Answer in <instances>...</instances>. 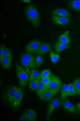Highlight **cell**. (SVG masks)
<instances>
[{
    "instance_id": "ba28073f",
    "label": "cell",
    "mask_w": 80,
    "mask_h": 121,
    "mask_svg": "<svg viewBox=\"0 0 80 121\" xmlns=\"http://www.w3.org/2000/svg\"><path fill=\"white\" fill-rule=\"evenodd\" d=\"M41 44V42L38 40H33L25 46V51H26V52L29 53H36Z\"/></svg>"
},
{
    "instance_id": "4316f807",
    "label": "cell",
    "mask_w": 80,
    "mask_h": 121,
    "mask_svg": "<svg viewBox=\"0 0 80 121\" xmlns=\"http://www.w3.org/2000/svg\"><path fill=\"white\" fill-rule=\"evenodd\" d=\"M76 95V91L75 86L73 83H70L68 84V96H72Z\"/></svg>"
},
{
    "instance_id": "484cf974",
    "label": "cell",
    "mask_w": 80,
    "mask_h": 121,
    "mask_svg": "<svg viewBox=\"0 0 80 121\" xmlns=\"http://www.w3.org/2000/svg\"><path fill=\"white\" fill-rule=\"evenodd\" d=\"M76 91V95H80V79H75L73 83Z\"/></svg>"
},
{
    "instance_id": "5b68a950",
    "label": "cell",
    "mask_w": 80,
    "mask_h": 121,
    "mask_svg": "<svg viewBox=\"0 0 80 121\" xmlns=\"http://www.w3.org/2000/svg\"><path fill=\"white\" fill-rule=\"evenodd\" d=\"M24 96V93L23 91L21 88L18 87L14 97L12 105L11 106L12 109L15 111H17L20 109L21 105L22 104Z\"/></svg>"
},
{
    "instance_id": "6da1fadb",
    "label": "cell",
    "mask_w": 80,
    "mask_h": 121,
    "mask_svg": "<svg viewBox=\"0 0 80 121\" xmlns=\"http://www.w3.org/2000/svg\"><path fill=\"white\" fill-rule=\"evenodd\" d=\"M25 17L32 26L36 29H39L40 24V16L36 6L33 4L27 6L24 9Z\"/></svg>"
},
{
    "instance_id": "44dd1931",
    "label": "cell",
    "mask_w": 80,
    "mask_h": 121,
    "mask_svg": "<svg viewBox=\"0 0 80 121\" xmlns=\"http://www.w3.org/2000/svg\"><path fill=\"white\" fill-rule=\"evenodd\" d=\"M48 87L45 85L44 84L42 83V82L41 81V80H40L38 86L36 90V94H37V96L39 97L41 94L42 93L46 91V90L48 89Z\"/></svg>"
},
{
    "instance_id": "7c38bea8",
    "label": "cell",
    "mask_w": 80,
    "mask_h": 121,
    "mask_svg": "<svg viewBox=\"0 0 80 121\" xmlns=\"http://www.w3.org/2000/svg\"><path fill=\"white\" fill-rule=\"evenodd\" d=\"M52 16H58L70 18V13L69 11L64 9L57 8L54 10L52 12Z\"/></svg>"
},
{
    "instance_id": "d4e9b609",
    "label": "cell",
    "mask_w": 80,
    "mask_h": 121,
    "mask_svg": "<svg viewBox=\"0 0 80 121\" xmlns=\"http://www.w3.org/2000/svg\"><path fill=\"white\" fill-rule=\"evenodd\" d=\"M44 56L42 55H38L35 57V62L36 66L37 68H39L40 66L42 65L44 62Z\"/></svg>"
},
{
    "instance_id": "7402d4cb",
    "label": "cell",
    "mask_w": 80,
    "mask_h": 121,
    "mask_svg": "<svg viewBox=\"0 0 80 121\" xmlns=\"http://www.w3.org/2000/svg\"><path fill=\"white\" fill-rule=\"evenodd\" d=\"M40 75L39 71L36 69H32L29 70V82L37 78Z\"/></svg>"
},
{
    "instance_id": "ffe728a7",
    "label": "cell",
    "mask_w": 80,
    "mask_h": 121,
    "mask_svg": "<svg viewBox=\"0 0 80 121\" xmlns=\"http://www.w3.org/2000/svg\"><path fill=\"white\" fill-rule=\"evenodd\" d=\"M24 113L30 119L31 121H34L37 119L36 112L33 109H28Z\"/></svg>"
},
{
    "instance_id": "8992f818",
    "label": "cell",
    "mask_w": 80,
    "mask_h": 121,
    "mask_svg": "<svg viewBox=\"0 0 80 121\" xmlns=\"http://www.w3.org/2000/svg\"><path fill=\"white\" fill-rule=\"evenodd\" d=\"M62 86V82L60 79L55 76H51V81L48 88L56 94L58 93Z\"/></svg>"
},
{
    "instance_id": "d6986e66",
    "label": "cell",
    "mask_w": 80,
    "mask_h": 121,
    "mask_svg": "<svg viewBox=\"0 0 80 121\" xmlns=\"http://www.w3.org/2000/svg\"><path fill=\"white\" fill-rule=\"evenodd\" d=\"M0 50V58H3L4 56L12 55L11 51L4 44H1Z\"/></svg>"
},
{
    "instance_id": "f546056e",
    "label": "cell",
    "mask_w": 80,
    "mask_h": 121,
    "mask_svg": "<svg viewBox=\"0 0 80 121\" xmlns=\"http://www.w3.org/2000/svg\"><path fill=\"white\" fill-rule=\"evenodd\" d=\"M20 120L21 121H31L30 119L24 113H23L22 116H21Z\"/></svg>"
},
{
    "instance_id": "e0dca14e",
    "label": "cell",
    "mask_w": 80,
    "mask_h": 121,
    "mask_svg": "<svg viewBox=\"0 0 80 121\" xmlns=\"http://www.w3.org/2000/svg\"><path fill=\"white\" fill-rule=\"evenodd\" d=\"M68 4L74 11L80 13V0H70L68 2Z\"/></svg>"
},
{
    "instance_id": "4fadbf2b",
    "label": "cell",
    "mask_w": 80,
    "mask_h": 121,
    "mask_svg": "<svg viewBox=\"0 0 80 121\" xmlns=\"http://www.w3.org/2000/svg\"><path fill=\"white\" fill-rule=\"evenodd\" d=\"M55 95L56 94L48 88L41 94L39 98L41 100L48 101L52 99Z\"/></svg>"
},
{
    "instance_id": "4dcf8cb0",
    "label": "cell",
    "mask_w": 80,
    "mask_h": 121,
    "mask_svg": "<svg viewBox=\"0 0 80 121\" xmlns=\"http://www.w3.org/2000/svg\"><path fill=\"white\" fill-rule=\"evenodd\" d=\"M76 107H77V109L79 113L80 114V102L76 104Z\"/></svg>"
},
{
    "instance_id": "cb8c5ba5",
    "label": "cell",
    "mask_w": 80,
    "mask_h": 121,
    "mask_svg": "<svg viewBox=\"0 0 80 121\" xmlns=\"http://www.w3.org/2000/svg\"><path fill=\"white\" fill-rule=\"evenodd\" d=\"M68 84H64L62 86L61 91V97L62 99L66 98L68 96Z\"/></svg>"
},
{
    "instance_id": "277c9868",
    "label": "cell",
    "mask_w": 80,
    "mask_h": 121,
    "mask_svg": "<svg viewBox=\"0 0 80 121\" xmlns=\"http://www.w3.org/2000/svg\"><path fill=\"white\" fill-rule=\"evenodd\" d=\"M18 87L11 86L6 90L3 95V100L6 105L12 106Z\"/></svg>"
},
{
    "instance_id": "5bb4252c",
    "label": "cell",
    "mask_w": 80,
    "mask_h": 121,
    "mask_svg": "<svg viewBox=\"0 0 80 121\" xmlns=\"http://www.w3.org/2000/svg\"><path fill=\"white\" fill-rule=\"evenodd\" d=\"M50 51V45L48 43H41L36 53L39 55H43Z\"/></svg>"
},
{
    "instance_id": "2e32d148",
    "label": "cell",
    "mask_w": 80,
    "mask_h": 121,
    "mask_svg": "<svg viewBox=\"0 0 80 121\" xmlns=\"http://www.w3.org/2000/svg\"><path fill=\"white\" fill-rule=\"evenodd\" d=\"M58 41L66 44H70L71 39L69 35V31L68 30L65 31L58 38Z\"/></svg>"
},
{
    "instance_id": "83f0119b",
    "label": "cell",
    "mask_w": 80,
    "mask_h": 121,
    "mask_svg": "<svg viewBox=\"0 0 80 121\" xmlns=\"http://www.w3.org/2000/svg\"><path fill=\"white\" fill-rule=\"evenodd\" d=\"M40 77L41 79L45 77H49L52 76L51 71L49 69H46L42 71L40 73Z\"/></svg>"
},
{
    "instance_id": "ac0fdd59",
    "label": "cell",
    "mask_w": 80,
    "mask_h": 121,
    "mask_svg": "<svg viewBox=\"0 0 80 121\" xmlns=\"http://www.w3.org/2000/svg\"><path fill=\"white\" fill-rule=\"evenodd\" d=\"M41 78H40V76L37 78L35 79L32 81L29 82V90L32 91H36V89L37 88V86H38L39 82H40L41 80Z\"/></svg>"
},
{
    "instance_id": "52a82bcc",
    "label": "cell",
    "mask_w": 80,
    "mask_h": 121,
    "mask_svg": "<svg viewBox=\"0 0 80 121\" xmlns=\"http://www.w3.org/2000/svg\"><path fill=\"white\" fill-rule=\"evenodd\" d=\"M61 100L59 97H55L51 100L50 103H49L47 109L46 117V119L47 120L50 119L53 112L57 107H58L61 105Z\"/></svg>"
},
{
    "instance_id": "f1b7e54d",
    "label": "cell",
    "mask_w": 80,
    "mask_h": 121,
    "mask_svg": "<svg viewBox=\"0 0 80 121\" xmlns=\"http://www.w3.org/2000/svg\"><path fill=\"white\" fill-rule=\"evenodd\" d=\"M41 80L45 85L48 87L49 84L51 81V76L43 78H41Z\"/></svg>"
},
{
    "instance_id": "8fae6325",
    "label": "cell",
    "mask_w": 80,
    "mask_h": 121,
    "mask_svg": "<svg viewBox=\"0 0 80 121\" xmlns=\"http://www.w3.org/2000/svg\"><path fill=\"white\" fill-rule=\"evenodd\" d=\"M0 62L4 69H8L11 68L12 64V55L0 58Z\"/></svg>"
},
{
    "instance_id": "3957f363",
    "label": "cell",
    "mask_w": 80,
    "mask_h": 121,
    "mask_svg": "<svg viewBox=\"0 0 80 121\" xmlns=\"http://www.w3.org/2000/svg\"><path fill=\"white\" fill-rule=\"evenodd\" d=\"M21 63L25 67L33 69L36 67L35 57L33 54L25 52L21 54L20 57Z\"/></svg>"
},
{
    "instance_id": "9a60e30c",
    "label": "cell",
    "mask_w": 80,
    "mask_h": 121,
    "mask_svg": "<svg viewBox=\"0 0 80 121\" xmlns=\"http://www.w3.org/2000/svg\"><path fill=\"white\" fill-rule=\"evenodd\" d=\"M70 45L69 44H66L59 41H57L54 45V49L56 52L58 53L64 50L70 48Z\"/></svg>"
},
{
    "instance_id": "7a4b0ae2",
    "label": "cell",
    "mask_w": 80,
    "mask_h": 121,
    "mask_svg": "<svg viewBox=\"0 0 80 121\" xmlns=\"http://www.w3.org/2000/svg\"><path fill=\"white\" fill-rule=\"evenodd\" d=\"M16 73L20 85L21 86H25L29 81V70L17 65Z\"/></svg>"
},
{
    "instance_id": "603a6c76",
    "label": "cell",
    "mask_w": 80,
    "mask_h": 121,
    "mask_svg": "<svg viewBox=\"0 0 80 121\" xmlns=\"http://www.w3.org/2000/svg\"><path fill=\"white\" fill-rule=\"evenodd\" d=\"M50 59L53 63H57L58 62L60 59V56L58 54H56L52 50L50 51Z\"/></svg>"
},
{
    "instance_id": "9c48e42d",
    "label": "cell",
    "mask_w": 80,
    "mask_h": 121,
    "mask_svg": "<svg viewBox=\"0 0 80 121\" xmlns=\"http://www.w3.org/2000/svg\"><path fill=\"white\" fill-rule=\"evenodd\" d=\"M52 19L56 24L61 26L69 25L71 22L70 18L64 17L52 16Z\"/></svg>"
},
{
    "instance_id": "30bf717a",
    "label": "cell",
    "mask_w": 80,
    "mask_h": 121,
    "mask_svg": "<svg viewBox=\"0 0 80 121\" xmlns=\"http://www.w3.org/2000/svg\"><path fill=\"white\" fill-rule=\"evenodd\" d=\"M61 104L66 110L70 113H75L76 112V109L72 103L66 98L62 99Z\"/></svg>"
},
{
    "instance_id": "1f68e13d",
    "label": "cell",
    "mask_w": 80,
    "mask_h": 121,
    "mask_svg": "<svg viewBox=\"0 0 80 121\" xmlns=\"http://www.w3.org/2000/svg\"><path fill=\"white\" fill-rule=\"evenodd\" d=\"M22 1L24 2H25V3H30L31 2L30 0H22Z\"/></svg>"
}]
</instances>
